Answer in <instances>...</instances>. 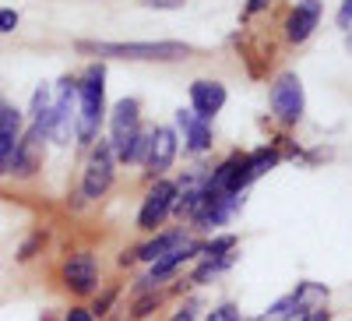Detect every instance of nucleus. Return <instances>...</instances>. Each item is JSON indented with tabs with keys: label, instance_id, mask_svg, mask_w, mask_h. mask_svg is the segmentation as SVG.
Instances as JSON below:
<instances>
[{
	"label": "nucleus",
	"instance_id": "39448f33",
	"mask_svg": "<svg viewBox=\"0 0 352 321\" xmlns=\"http://www.w3.org/2000/svg\"><path fill=\"white\" fill-rule=\"evenodd\" d=\"M268 110H272V121L285 131L300 127L303 116H307V89H303V78L296 71H278L268 81Z\"/></svg>",
	"mask_w": 352,
	"mask_h": 321
},
{
	"label": "nucleus",
	"instance_id": "e433bc0d",
	"mask_svg": "<svg viewBox=\"0 0 352 321\" xmlns=\"http://www.w3.org/2000/svg\"><path fill=\"white\" fill-rule=\"evenodd\" d=\"M102 321H127V318H116V314H109V318H102Z\"/></svg>",
	"mask_w": 352,
	"mask_h": 321
},
{
	"label": "nucleus",
	"instance_id": "4c0bfd02",
	"mask_svg": "<svg viewBox=\"0 0 352 321\" xmlns=\"http://www.w3.org/2000/svg\"><path fill=\"white\" fill-rule=\"evenodd\" d=\"M345 46H349V50H352V32H349V36H345Z\"/></svg>",
	"mask_w": 352,
	"mask_h": 321
},
{
	"label": "nucleus",
	"instance_id": "f257e3e1",
	"mask_svg": "<svg viewBox=\"0 0 352 321\" xmlns=\"http://www.w3.org/2000/svg\"><path fill=\"white\" fill-rule=\"evenodd\" d=\"M78 78V121H74V145L81 149H92V145L102 138V127H106V64L102 61H92L85 64Z\"/></svg>",
	"mask_w": 352,
	"mask_h": 321
},
{
	"label": "nucleus",
	"instance_id": "4be33fe9",
	"mask_svg": "<svg viewBox=\"0 0 352 321\" xmlns=\"http://www.w3.org/2000/svg\"><path fill=\"white\" fill-rule=\"evenodd\" d=\"M169 307V293L166 289H144V293H131L127 304V321H152L159 311Z\"/></svg>",
	"mask_w": 352,
	"mask_h": 321
},
{
	"label": "nucleus",
	"instance_id": "2f4dec72",
	"mask_svg": "<svg viewBox=\"0 0 352 321\" xmlns=\"http://www.w3.org/2000/svg\"><path fill=\"white\" fill-rule=\"evenodd\" d=\"M18 25H21V14L14 8H0V36H11Z\"/></svg>",
	"mask_w": 352,
	"mask_h": 321
},
{
	"label": "nucleus",
	"instance_id": "f8f14e48",
	"mask_svg": "<svg viewBox=\"0 0 352 321\" xmlns=\"http://www.w3.org/2000/svg\"><path fill=\"white\" fill-rule=\"evenodd\" d=\"M204 187L219 191V194H247V191H250V184H247V152L232 149L229 156H222V159L208 169Z\"/></svg>",
	"mask_w": 352,
	"mask_h": 321
},
{
	"label": "nucleus",
	"instance_id": "b1692460",
	"mask_svg": "<svg viewBox=\"0 0 352 321\" xmlns=\"http://www.w3.org/2000/svg\"><path fill=\"white\" fill-rule=\"evenodd\" d=\"M292 293V300H296V307L300 311H314V307H328V300H331V289L324 286V282H314V279H303V282H296L289 289Z\"/></svg>",
	"mask_w": 352,
	"mask_h": 321
},
{
	"label": "nucleus",
	"instance_id": "473e14b6",
	"mask_svg": "<svg viewBox=\"0 0 352 321\" xmlns=\"http://www.w3.org/2000/svg\"><path fill=\"white\" fill-rule=\"evenodd\" d=\"M335 25L342 28L345 36L352 32V0H342V4H338V11H335Z\"/></svg>",
	"mask_w": 352,
	"mask_h": 321
},
{
	"label": "nucleus",
	"instance_id": "cd10ccee",
	"mask_svg": "<svg viewBox=\"0 0 352 321\" xmlns=\"http://www.w3.org/2000/svg\"><path fill=\"white\" fill-rule=\"evenodd\" d=\"M296 311H300V307H296V300H292V293H282L278 300H272L261 314H254V321H289Z\"/></svg>",
	"mask_w": 352,
	"mask_h": 321
},
{
	"label": "nucleus",
	"instance_id": "423d86ee",
	"mask_svg": "<svg viewBox=\"0 0 352 321\" xmlns=\"http://www.w3.org/2000/svg\"><path fill=\"white\" fill-rule=\"evenodd\" d=\"M247 205V194H219V191H208L204 187V201L201 209L194 212V219L187 222V229L194 237H212V233H222L226 226L236 222V216L243 212Z\"/></svg>",
	"mask_w": 352,
	"mask_h": 321
},
{
	"label": "nucleus",
	"instance_id": "412c9836",
	"mask_svg": "<svg viewBox=\"0 0 352 321\" xmlns=\"http://www.w3.org/2000/svg\"><path fill=\"white\" fill-rule=\"evenodd\" d=\"M148 131H152V124H144V127H138L131 138H124V141H116L113 145V156H116V166H127V169H141V163H144V152H148Z\"/></svg>",
	"mask_w": 352,
	"mask_h": 321
},
{
	"label": "nucleus",
	"instance_id": "4468645a",
	"mask_svg": "<svg viewBox=\"0 0 352 321\" xmlns=\"http://www.w3.org/2000/svg\"><path fill=\"white\" fill-rule=\"evenodd\" d=\"M320 14H324V0H296L289 8L285 21H282V36L289 46H303L320 25Z\"/></svg>",
	"mask_w": 352,
	"mask_h": 321
},
{
	"label": "nucleus",
	"instance_id": "bb28decb",
	"mask_svg": "<svg viewBox=\"0 0 352 321\" xmlns=\"http://www.w3.org/2000/svg\"><path fill=\"white\" fill-rule=\"evenodd\" d=\"M46 244H50V229L46 226H36L32 233H28V237L18 244V261L21 265H28V261H36L43 251H46Z\"/></svg>",
	"mask_w": 352,
	"mask_h": 321
},
{
	"label": "nucleus",
	"instance_id": "a878e982",
	"mask_svg": "<svg viewBox=\"0 0 352 321\" xmlns=\"http://www.w3.org/2000/svg\"><path fill=\"white\" fill-rule=\"evenodd\" d=\"M120 297H124V282H102V286L96 289V297L88 300V311H92L96 321H102V318H109V314L116 311Z\"/></svg>",
	"mask_w": 352,
	"mask_h": 321
},
{
	"label": "nucleus",
	"instance_id": "c85d7f7f",
	"mask_svg": "<svg viewBox=\"0 0 352 321\" xmlns=\"http://www.w3.org/2000/svg\"><path fill=\"white\" fill-rule=\"evenodd\" d=\"M201 321H250L236 300H219V304H208L201 314Z\"/></svg>",
	"mask_w": 352,
	"mask_h": 321
},
{
	"label": "nucleus",
	"instance_id": "f03ea898",
	"mask_svg": "<svg viewBox=\"0 0 352 321\" xmlns=\"http://www.w3.org/2000/svg\"><path fill=\"white\" fill-rule=\"evenodd\" d=\"M78 53L99 56V61H144V64H176L187 61L194 46L176 39H144V43H109V39H78Z\"/></svg>",
	"mask_w": 352,
	"mask_h": 321
},
{
	"label": "nucleus",
	"instance_id": "a211bd4d",
	"mask_svg": "<svg viewBox=\"0 0 352 321\" xmlns=\"http://www.w3.org/2000/svg\"><path fill=\"white\" fill-rule=\"evenodd\" d=\"M21 134H25V110H18L8 99H0V177H8Z\"/></svg>",
	"mask_w": 352,
	"mask_h": 321
},
{
	"label": "nucleus",
	"instance_id": "ddd939ff",
	"mask_svg": "<svg viewBox=\"0 0 352 321\" xmlns=\"http://www.w3.org/2000/svg\"><path fill=\"white\" fill-rule=\"evenodd\" d=\"M204 177H208V169L204 166H194V169H184L180 177H176V201H173V219L187 226L194 219V212L201 209L204 201Z\"/></svg>",
	"mask_w": 352,
	"mask_h": 321
},
{
	"label": "nucleus",
	"instance_id": "aec40b11",
	"mask_svg": "<svg viewBox=\"0 0 352 321\" xmlns=\"http://www.w3.org/2000/svg\"><path fill=\"white\" fill-rule=\"evenodd\" d=\"M282 159H285V152H282L278 141H268V145H257V149H250V152H247V184L254 187L261 177H268V173H272Z\"/></svg>",
	"mask_w": 352,
	"mask_h": 321
},
{
	"label": "nucleus",
	"instance_id": "2eb2a0df",
	"mask_svg": "<svg viewBox=\"0 0 352 321\" xmlns=\"http://www.w3.org/2000/svg\"><path fill=\"white\" fill-rule=\"evenodd\" d=\"M141 113H144V110H141V99H134V96L116 99V103L106 110V127H102V138H106L109 145L131 138L138 127H144V116H141Z\"/></svg>",
	"mask_w": 352,
	"mask_h": 321
},
{
	"label": "nucleus",
	"instance_id": "20e7f679",
	"mask_svg": "<svg viewBox=\"0 0 352 321\" xmlns=\"http://www.w3.org/2000/svg\"><path fill=\"white\" fill-rule=\"evenodd\" d=\"M116 156H113V145L106 138H99L92 149H85V163H81V180H78V194L85 198V205H96L102 201L113 184H116Z\"/></svg>",
	"mask_w": 352,
	"mask_h": 321
},
{
	"label": "nucleus",
	"instance_id": "9b49d317",
	"mask_svg": "<svg viewBox=\"0 0 352 321\" xmlns=\"http://www.w3.org/2000/svg\"><path fill=\"white\" fill-rule=\"evenodd\" d=\"M46 149H50V138L43 127H32V124H25V134L18 141V149H14V159H11V169H8V177L11 180H36L43 166H46Z\"/></svg>",
	"mask_w": 352,
	"mask_h": 321
},
{
	"label": "nucleus",
	"instance_id": "dca6fc26",
	"mask_svg": "<svg viewBox=\"0 0 352 321\" xmlns=\"http://www.w3.org/2000/svg\"><path fill=\"white\" fill-rule=\"evenodd\" d=\"M226 103H229L226 81H219V78H197V81H190L187 106L201 116V121H215V116L226 110Z\"/></svg>",
	"mask_w": 352,
	"mask_h": 321
},
{
	"label": "nucleus",
	"instance_id": "c9c22d12",
	"mask_svg": "<svg viewBox=\"0 0 352 321\" xmlns=\"http://www.w3.org/2000/svg\"><path fill=\"white\" fill-rule=\"evenodd\" d=\"M268 4H272V0H250V4H247V14H257V11H264Z\"/></svg>",
	"mask_w": 352,
	"mask_h": 321
},
{
	"label": "nucleus",
	"instance_id": "6ab92c4d",
	"mask_svg": "<svg viewBox=\"0 0 352 321\" xmlns=\"http://www.w3.org/2000/svg\"><path fill=\"white\" fill-rule=\"evenodd\" d=\"M236 258H240V251H236V254H226V258H197L194 265L187 269V282H190V289H204L208 282L222 279L232 265H236Z\"/></svg>",
	"mask_w": 352,
	"mask_h": 321
},
{
	"label": "nucleus",
	"instance_id": "c756f323",
	"mask_svg": "<svg viewBox=\"0 0 352 321\" xmlns=\"http://www.w3.org/2000/svg\"><path fill=\"white\" fill-rule=\"evenodd\" d=\"M60 321H96V318H92V311H88V304H78V300H71V304L64 307Z\"/></svg>",
	"mask_w": 352,
	"mask_h": 321
},
{
	"label": "nucleus",
	"instance_id": "6e6552de",
	"mask_svg": "<svg viewBox=\"0 0 352 321\" xmlns=\"http://www.w3.org/2000/svg\"><path fill=\"white\" fill-rule=\"evenodd\" d=\"M74 121H78V78L64 74L53 85V121H50V145H67L74 141Z\"/></svg>",
	"mask_w": 352,
	"mask_h": 321
},
{
	"label": "nucleus",
	"instance_id": "7c9ffc66",
	"mask_svg": "<svg viewBox=\"0 0 352 321\" xmlns=\"http://www.w3.org/2000/svg\"><path fill=\"white\" fill-rule=\"evenodd\" d=\"M289 321H335L331 307H314V311H296Z\"/></svg>",
	"mask_w": 352,
	"mask_h": 321
},
{
	"label": "nucleus",
	"instance_id": "0eeeda50",
	"mask_svg": "<svg viewBox=\"0 0 352 321\" xmlns=\"http://www.w3.org/2000/svg\"><path fill=\"white\" fill-rule=\"evenodd\" d=\"M173 201H176V180L173 177H159L144 187L141 194V205H138V216H134V229L138 233H159L169 219H173Z\"/></svg>",
	"mask_w": 352,
	"mask_h": 321
},
{
	"label": "nucleus",
	"instance_id": "7ed1b4c3",
	"mask_svg": "<svg viewBox=\"0 0 352 321\" xmlns=\"http://www.w3.org/2000/svg\"><path fill=\"white\" fill-rule=\"evenodd\" d=\"M56 286L78 304H88L96 297V289L102 286V265H99V254L92 247H78L67 251L56 265Z\"/></svg>",
	"mask_w": 352,
	"mask_h": 321
},
{
	"label": "nucleus",
	"instance_id": "58836bf2",
	"mask_svg": "<svg viewBox=\"0 0 352 321\" xmlns=\"http://www.w3.org/2000/svg\"><path fill=\"white\" fill-rule=\"evenodd\" d=\"M250 321H254V318H250Z\"/></svg>",
	"mask_w": 352,
	"mask_h": 321
},
{
	"label": "nucleus",
	"instance_id": "72a5a7b5",
	"mask_svg": "<svg viewBox=\"0 0 352 321\" xmlns=\"http://www.w3.org/2000/svg\"><path fill=\"white\" fill-rule=\"evenodd\" d=\"M141 8H152V11H184L187 0H141Z\"/></svg>",
	"mask_w": 352,
	"mask_h": 321
},
{
	"label": "nucleus",
	"instance_id": "1a4fd4ad",
	"mask_svg": "<svg viewBox=\"0 0 352 321\" xmlns=\"http://www.w3.org/2000/svg\"><path fill=\"white\" fill-rule=\"evenodd\" d=\"M180 159V134H176L173 124H152L148 131V152H144V163H141V173L144 180H159V177H169V169Z\"/></svg>",
	"mask_w": 352,
	"mask_h": 321
},
{
	"label": "nucleus",
	"instance_id": "393cba45",
	"mask_svg": "<svg viewBox=\"0 0 352 321\" xmlns=\"http://www.w3.org/2000/svg\"><path fill=\"white\" fill-rule=\"evenodd\" d=\"M204 307H208L204 293H201V289H190V293L176 297V304L166 311V321H201Z\"/></svg>",
	"mask_w": 352,
	"mask_h": 321
},
{
	"label": "nucleus",
	"instance_id": "f704fd0d",
	"mask_svg": "<svg viewBox=\"0 0 352 321\" xmlns=\"http://www.w3.org/2000/svg\"><path fill=\"white\" fill-rule=\"evenodd\" d=\"M116 265H120V269H134V265H138L134 247H124V251H120V258H116Z\"/></svg>",
	"mask_w": 352,
	"mask_h": 321
},
{
	"label": "nucleus",
	"instance_id": "9d476101",
	"mask_svg": "<svg viewBox=\"0 0 352 321\" xmlns=\"http://www.w3.org/2000/svg\"><path fill=\"white\" fill-rule=\"evenodd\" d=\"M173 127L180 134V152L190 159H204L215 149V121H201L190 106H180L173 113Z\"/></svg>",
	"mask_w": 352,
	"mask_h": 321
},
{
	"label": "nucleus",
	"instance_id": "5701e85b",
	"mask_svg": "<svg viewBox=\"0 0 352 321\" xmlns=\"http://www.w3.org/2000/svg\"><path fill=\"white\" fill-rule=\"evenodd\" d=\"M50 121H53V85H39L28 99V110H25V124L32 127H43L46 138H50Z\"/></svg>",
	"mask_w": 352,
	"mask_h": 321
},
{
	"label": "nucleus",
	"instance_id": "f3484780",
	"mask_svg": "<svg viewBox=\"0 0 352 321\" xmlns=\"http://www.w3.org/2000/svg\"><path fill=\"white\" fill-rule=\"evenodd\" d=\"M190 237H194V233H190L187 226H162L159 233H148L141 244H134V258H138V265L148 269L152 261L166 258L169 251H176L180 244H187Z\"/></svg>",
	"mask_w": 352,
	"mask_h": 321
}]
</instances>
